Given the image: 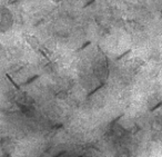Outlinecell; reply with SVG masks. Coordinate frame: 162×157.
I'll return each instance as SVG.
<instances>
[{"label": "cell", "instance_id": "6da1fadb", "mask_svg": "<svg viewBox=\"0 0 162 157\" xmlns=\"http://www.w3.org/2000/svg\"><path fill=\"white\" fill-rule=\"evenodd\" d=\"M27 40H28V43L31 45V47L32 48H35V49H40L39 48V41H38V39L33 36H28L27 37Z\"/></svg>", "mask_w": 162, "mask_h": 157}, {"label": "cell", "instance_id": "3957f363", "mask_svg": "<svg viewBox=\"0 0 162 157\" xmlns=\"http://www.w3.org/2000/svg\"><path fill=\"white\" fill-rule=\"evenodd\" d=\"M130 52H131V49H128L127 51H124V52H123V54H121V55H120V56H118V57H117V59H116V60H121V59H122V58H123V57H126V56H127L128 54H130Z\"/></svg>", "mask_w": 162, "mask_h": 157}, {"label": "cell", "instance_id": "ba28073f", "mask_svg": "<svg viewBox=\"0 0 162 157\" xmlns=\"http://www.w3.org/2000/svg\"><path fill=\"white\" fill-rule=\"evenodd\" d=\"M52 1H55V2H60V1H62V0H52Z\"/></svg>", "mask_w": 162, "mask_h": 157}, {"label": "cell", "instance_id": "8992f818", "mask_svg": "<svg viewBox=\"0 0 162 157\" xmlns=\"http://www.w3.org/2000/svg\"><path fill=\"white\" fill-rule=\"evenodd\" d=\"M94 1H96V0H90L89 2H87V3H85V7H88V6H90V5H92V3L94 2Z\"/></svg>", "mask_w": 162, "mask_h": 157}, {"label": "cell", "instance_id": "52a82bcc", "mask_svg": "<svg viewBox=\"0 0 162 157\" xmlns=\"http://www.w3.org/2000/svg\"><path fill=\"white\" fill-rule=\"evenodd\" d=\"M89 45H90V41H88V43H85V45H83V46H82V47L80 48V50H82V49H83V48H85L87 46H89Z\"/></svg>", "mask_w": 162, "mask_h": 157}, {"label": "cell", "instance_id": "277c9868", "mask_svg": "<svg viewBox=\"0 0 162 157\" xmlns=\"http://www.w3.org/2000/svg\"><path fill=\"white\" fill-rule=\"evenodd\" d=\"M38 77H39V75H36V76H33V77H32L31 79H29L28 81H26V83H25V85H29L30 83H32V81H33V80H36V79L38 78Z\"/></svg>", "mask_w": 162, "mask_h": 157}, {"label": "cell", "instance_id": "5b68a950", "mask_svg": "<svg viewBox=\"0 0 162 157\" xmlns=\"http://www.w3.org/2000/svg\"><path fill=\"white\" fill-rule=\"evenodd\" d=\"M6 76H7V77H8V79H10V81H11V83L14 84V87H16V88H17V89H20V87H19V86H18V85H17V84H16V83H14V79H11V77H10L9 75H6Z\"/></svg>", "mask_w": 162, "mask_h": 157}, {"label": "cell", "instance_id": "7a4b0ae2", "mask_svg": "<svg viewBox=\"0 0 162 157\" xmlns=\"http://www.w3.org/2000/svg\"><path fill=\"white\" fill-rule=\"evenodd\" d=\"M161 106H162V100H161V101H159V103H158L157 105H154V106H153L152 108H150V109H149V112H150V113H152V112H154V110H157L158 108H160Z\"/></svg>", "mask_w": 162, "mask_h": 157}]
</instances>
